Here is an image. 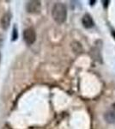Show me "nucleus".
Segmentation results:
<instances>
[{
	"instance_id": "obj_7",
	"label": "nucleus",
	"mask_w": 115,
	"mask_h": 129,
	"mask_svg": "<svg viewBox=\"0 0 115 129\" xmlns=\"http://www.w3.org/2000/svg\"><path fill=\"white\" fill-rule=\"evenodd\" d=\"M17 29H16V26L14 27V29H13V36H12V40L16 41L17 39Z\"/></svg>"
},
{
	"instance_id": "obj_9",
	"label": "nucleus",
	"mask_w": 115,
	"mask_h": 129,
	"mask_svg": "<svg viewBox=\"0 0 115 129\" xmlns=\"http://www.w3.org/2000/svg\"><path fill=\"white\" fill-rule=\"evenodd\" d=\"M0 59H1V55H0Z\"/></svg>"
},
{
	"instance_id": "obj_4",
	"label": "nucleus",
	"mask_w": 115,
	"mask_h": 129,
	"mask_svg": "<svg viewBox=\"0 0 115 129\" xmlns=\"http://www.w3.org/2000/svg\"><path fill=\"white\" fill-rule=\"evenodd\" d=\"M104 119L107 123L112 124L115 123V107L112 106L110 109H108L104 114Z\"/></svg>"
},
{
	"instance_id": "obj_6",
	"label": "nucleus",
	"mask_w": 115,
	"mask_h": 129,
	"mask_svg": "<svg viewBox=\"0 0 115 129\" xmlns=\"http://www.w3.org/2000/svg\"><path fill=\"white\" fill-rule=\"evenodd\" d=\"M82 23H83V27L86 28H91L92 27H94V25H95L93 18H92L91 16L89 15V14H85V15L83 16V19H82Z\"/></svg>"
},
{
	"instance_id": "obj_5",
	"label": "nucleus",
	"mask_w": 115,
	"mask_h": 129,
	"mask_svg": "<svg viewBox=\"0 0 115 129\" xmlns=\"http://www.w3.org/2000/svg\"><path fill=\"white\" fill-rule=\"evenodd\" d=\"M10 21H11V14H10V12H7V13H5V15L2 16L0 23H1V27L3 29H5V30L8 29V28H9V26H10Z\"/></svg>"
},
{
	"instance_id": "obj_2",
	"label": "nucleus",
	"mask_w": 115,
	"mask_h": 129,
	"mask_svg": "<svg viewBox=\"0 0 115 129\" xmlns=\"http://www.w3.org/2000/svg\"><path fill=\"white\" fill-rule=\"evenodd\" d=\"M23 40L28 45H32L36 40V34L34 28H26L23 31Z\"/></svg>"
},
{
	"instance_id": "obj_1",
	"label": "nucleus",
	"mask_w": 115,
	"mask_h": 129,
	"mask_svg": "<svg viewBox=\"0 0 115 129\" xmlns=\"http://www.w3.org/2000/svg\"><path fill=\"white\" fill-rule=\"evenodd\" d=\"M52 16H53V18L57 23H64L66 21V18H67L66 6L62 3H56L53 6V10H52Z\"/></svg>"
},
{
	"instance_id": "obj_3",
	"label": "nucleus",
	"mask_w": 115,
	"mask_h": 129,
	"mask_svg": "<svg viewBox=\"0 0 115 129\" xmlns=\"http://www.w3.org/2000/svg\"><path fill=\"white\" fill-rule=\"evenodd\" d=\"M41 2L36 1V0H33V1L28 2L26 5L27 11L29 13H39L41 11Z\"/></svg>"
},
{
	"instance_id": "obj_8",
	"label": "nucleus",
	"mask_w": 115,
	"mask_h": 129,
	"mask_svg": "<svg viewBox=\"0 0 115 129\" xmlns=\"http://www.w3.org/2000/svg\"><path fill=\"white\" fill-rule=\"evenodd\" d=\"M112 35L114 36V39H115V31H114V32H112Z\"/></svg>"
}]
</instances>
